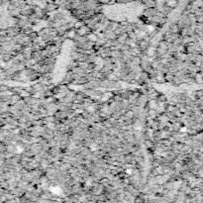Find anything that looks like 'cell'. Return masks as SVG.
Returning <instances> with one entry per match:
<instances>
[{
    "label": "cell",
    "instance_id": "obj_2",
    "mask_svg": "<svg viewBox=\"0 0 203 203\" xmlns=\"http://www.w3.org/2000/svg\"><path fill=\"white\" fill-rule=\"evenodd\" d=\"M146 144L148 145V147H150V148H151L152 146H153V144H152V143L150 142V141H146Z\"/></svg>",
    "mask_w": 203,
    "mask_h": 203
},
{
    "label": "cell",
    "instance_id": "obj_1",
    "mask_svg": "<svg viewBox=\"0 0 203 203\" xmlns=\"http://www.w3.org/2000/svg\"><path fill=\"white\" fill-rule=\"evenodd\" d=\"M147 45H148V44L146 43V41H142V42H141V43H140V47H141V49H146V48L148 47V46H147Z\"/></svg>",
    "mask_w": 203,
    "mask_h": 203
}]
</instances>
